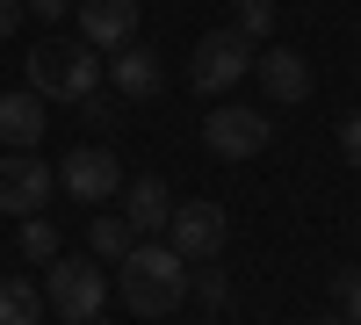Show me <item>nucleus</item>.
Segmentation results:
<instances>
[{
  "label": "nucleus",
  "instance_id": "nucleus-1",
  "mask_svg": "<svg viewBox=\"0 0 361 325\" xmlns=\"http://www.w3.org/2000/svg\"><path fill=\"white\" fill-rule=\"evenodd\" d=\"M116 297L137 318H166L180 297H188V260H180L166 239H137L123 260H116Z\"/></svg>",
  "mask_w": 361,
  "mask_h": 325
},
{
  "label": "nucleus",
  "instance_id": "nucleus-2",
  "mask_svg": "<svg viewBox=\"0 0 361 325\" xmlns=\"http://www.w3.org/2000/svg\"><path fill=\"white\" fill-rule=\"evenodd\" d=\"M102 87V51L94 44H37L29 51V94H44V102H87Z\"/></svg>",
  "mask_w": 361,
  "mask_h": 325
},
{
  "label": "nucleus",
  "instance_id": "nucleus-3",
  "mask_svg": "<svg viewBox=\"0 0 361 325\" xmlns=\"http://www.w3.org/2000/svg\"><path fill=\"white\" fill-rule=\"evenodd\" d=\"M44 304L58 311V325H87V318H102V304H109V275H102V260H73V253H58L51 268H44Z\"/></svg>",
  "mask_w": 361,
  "mask_h": 325
},
{
  "label": "nucleus",
  "instance_id": "nucleus-4",
  "mask_svg": "<svg viewBox=\"0 0 361 325\" xmlns=\"http://www.w3.org/2000/svg\"><path fill=\"white\" fill-rule=\"evenodd\" d=\"M246 73H253V44L238 37V29H209V37L188 51V87L209 94V102H224Z\"/></svg>",
  "mask_w": 361,
  "mask_h": 325
},
{
  "label": "nucleus",
  "instance_id": "nucleus-5",
  "mask_svg": "<svg viewBox=\"0 0 361 325\" xmlns=\"http://www.w3.org/2000/svg\"><path fill=\"white\" fill-rule=\"evenodd\" d=\"M267 137H275L267 109H238V102H224V109L202 116V145H209L217 159H253V152H267Z\"/></svg>",
  "mask_w": 361,
  "mask_h": 325
},
{
  "label": "nucleus",
  "instance_id": "nucleus-6",
  "mask_svg": "<svg viewBox=\"0 0 361 325\" xmlns=\"http://www.w3.org/2000/svg\"><path fill=\"white\" fill-rule=\"evenodd\" d=\"M58 188V166L37 152H0V210L8 217H44V202Z\"/></svg>",
  "mask_w": 361,
  "mask_h": 325
},
{
  "label": "nucleus",
  "instance_id": "nucleus-7",
  "mask_svg": "<svg viewBox=\"0 0 361 325\" xmlns=\"http://www.w3.org/2000/svg\"><path fill=\"white\" fill-rule=\"evenodd\" d=\"M231 239V217L217 210V202H173V217H166V246L180 260H217Z\"/></svg>",
  "mask_w": 361,
  "mask_h": 325
},
{
  "label": "nucleus",
  "instance_id": "nucleus-8",
  "mask_svg": "<svg viewBox=\"0 0 361 325\" xmlns=\"http://www.w3.org/2000/svg\"><path fill=\"white\" fill-rule=\"evenodd\" d=\"M58 188L80 195V202H109L116 188H123V166H116L109 145H80V152L58 159Z\"/></svg>",
  "mask_w": 361,
  "mask_h": 325
},
{
  "label": "nucleus",
  "instance_id": "nucleus-9",
  "mask_svg": "<svg viewBox=\"0 0 361 325\" xmlns=\"http://www.w3.org/2000/svg\"><path fill=\"white\" fill-rule=\"evenodd\" d=\"M73 15H80V37L94 51L137 44V0H73Z\"/></svg>",
  "mask_w": 361,
  "mask_h": 325
},
{
  "label": "nucleus",
  "instance_id": "nucleus-10",
  "mask_svg": "<svg viewBox=\"0 0 361 325\" xmlns=\"http://www.w3.org/2000/svg\"><path fill=\"white\" fill-rule=\"evenodd\" d=\"M253 73H260V87H267L275 109H296V102L311 94V66H304V51H289V44L253 51Z\"/></svg>",
  "mask_w": 361,
  "mask_h": 325
},
{
  "label": "nucleus",
  "instance_id": "nucleus-11",
  "mask_svg": "<svg viewBox=\"0 0 361 325\" xmlns=\"http://www.w3.org/2000/svg\"><path fill=\"white\" fill-rule=\"evenodd\" d=\"M123 217L137 239H166V217H173V195L159 173H137V181H123Z\"/></svg>",
  "mask_w": 361,
  "mask_h": 325
},
{
  "label": "nucleus",
  "instance_id": "nucleus-12",
  "mask_svg": "<svg viewBox=\"0 0 361 325\" xmlns=\"http://www.w3.org/2000/svg\"><path fill=\"white\" fill-rule=\"evenodd\" d=\"M44 94H29V87H15V94H0V145L8 152H37V137H44Z\"/></svg>",
  "mask_w": 361,
  "mask_h": 325
},
{
  "label": "nucleus",
  "instance_id": "nucleus-13",
  "mask_svg": "<svg viewBox=\"0 0 361 325\" xmlns=\"http://www.w3.org/2000/svg\"><path fill=\"white\" fill-rule=\"evenodd\" d=\"M159 87H166V73H159V58L145 51V44L116 51V94H123V102H152Z\"/></svg>",
  "mask_w": 361,
  "mask_h": 325
},
{
  "label": "nucleus",
  "instance_id": "nucleus-14",
  "mask_svg": "<svg viewBox=\"0 0 361 325\" xmlns=\"http://www.w3.org/2000/svg\"><path fill=\"white\" fill-rule=\"evenodd\" d=\"M0 325H44V289L22 275H0Z\"/></svg>",
  "mask_w": 361,
  "mask_h": 325
},
{
  "label": "nucleus",
  "instance_id": "nucleus-15",
  "mask_svg": "<svg viewBox=\"0 0 361 325\" xmlns=\"http://www.w3.org/2000/svg\"><path fill=\"white\" fill-rule=\"evenodd\" d=\"M87 246H94V260H123L137 246V231H130V217H94L87 224Z\"/></svg>",
  "mask_w": 361,
  "mask_h": 325
},
{
  "label": "nucleus",
  "instance_id": "nucleus-16",
  "mask_svg": "<svg viewBox=\"0 0 361 325\" xmlns=\"http://www.w3.org/2000/svg\"><path fill=\"white\" fill-rule=\"evenodd\" d=\"M231 29L246 44H267L275 37V0H231Z\"/></svg>",
  "mask_w": 361,
  "mask_h": 325
},
{
  "label": "nucleus",
  "instance_id": "nucleus-17",
  "mask_svg": "<svg viewBox=\"0 0 361 325\" xmlns=\"http://www.w3.org/2000/svg\"><path fill=\"white\" fill-rule=\"evenodd\" d=\"M22 253L51 268V260H58V224H44V217H22Z\"/></svg>",
  "mask_w": 361,
  "mask_h": 325
},
{
  "label": "nucleus",
  "instance_id": "nucleus-18",
  "mask_svg": "<svg viewBox=\"0 0 361 325\" xmlns=\"http://www.w3.org/2000/svg\"><path fill=\"white\" fill-rule=\"evenodd\" d=\"M188 289H195L209 311H224V304H231V275H224V268H209V260H202V275H188Z\"/></svg>",
  "mask_w": 361,
  "mask_h": 325
},
{
  "label": "nucleus",
  "instance_id": "nucleus-19",
  "mask_svg": "<svg viewBox=\"0 0 361 325\" xmlns=\"http://www.w3.org/2000/svg\"><path fill=\"white\" fill-rule=\"evenodd\" d=\"M333 297L347 304V325H361V268H340L333 275Z\"/></svg>",
  "mask_w": 361,
  "mask_h": 325
},
{
  "label": "nucleus",
  "instance_id": "nucleus-20",
  "mask_svg": "<svg viewBox=\"0 0 361 325\" xmlns=\"http://www.w3.org/2000/svg\"><path fill=\"white\" fill-rule=\"evenodd\" d=\"M340 152H347V166H361V116L340 123Z\"/></svg>",
  "mask_w": 361,
  "mask_h": 325
},
{
  "label": "nucleus",
  "instance_id": "nucleus-21",
  "mask_svg": "<svg viewBox=\"0 0 361 325\" xmlns=\"http://www.w3.org/2000/svg\"><path fill=\"white\" fill-rule=\"evenodd\" d=\"M80 109H87V123H102V130H109V123H116V102H109V94H87V102H80Z\"/></svg>",
  "mask_w": 361,
  "mask_h": 325
},
{
  "label": "nucleus",
  "instance_id": "nucleus-22",
  "mask_svg": "<svg viewBox=\"0 0 361 325\" xmlns=\"http://www.w3.org/2000/svg\"><path fill=\"white\" fill-rule=\"evenodd\" d=\"M22 15H29L22 0H0V37H15V29H22Z\"/></svg>",
  "mask_w": 361,
  "mask_h": 325
},
{
  "label": "nucleus",
  "instance_id": "nucleus-23",
  "mask_svg": "<svg viewBox=\"0 0 361 325\" xmlns=\"http://www.w3.org/2000/svg\"><path fill=\"white\" fill-rule=\"evenodd\" d=\"M22 8H29V15H44V22H58V15L73 8V0H22Z\"/></svg>",
  "mask_w": 361,
  "mask_h": 325
},
{
  "label": "nucleus",
  "instance_id": "nucleus-24",
  "mask_svg": "<svg viewBox=\"0 0 361 325\" xmlns=\"http://www.w3.org/2000/svg\"><path fill=\"white\" fill-rule=\"evenodd\" d=\"M318 325H347V318H318Z\"/></svg>",
  "mask_w": 361,
  "mask_h": 325
},
{
  "label": "nucleus",
  "instance_id": "nucleus-25",
  "mask_svg": "<svg viewBox=\"0 0 361 325\" xmlns=\"http://www.w3.org/2000/svg\"><path fill=\"white\" fill-rule=\"evenodd\" d=\"M87 325H109V318H87Z\"/></svg>",
  "mask_w": 361,
  "mask_h": 325
}]
</instances>
